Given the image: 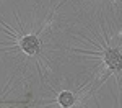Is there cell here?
I'll return each mask as SVG.
<instances>
[{
    "mask_svg": "<svg viewBox=\"0 0 122 108\" xmlns=\"http://www.w3.org/2000/svg\"><path fill=\"white\" fill-rule=\"evenodd\" d=\"M21 48H23L25 52H28V54H34V52L39 51V41L34 36H26V38L21 41Z\"/></svg>",
    "mask_w": 122,
    "mask_h": 108,
    "instance_id": "6da1fadb",
    "label": "cell"
},
{
    "mask_svg": "<svg viewBox=\"0 0 122 108\" xmlns=\"http://www.w3.org/2000/svg\"><path fill=\"white\" fill-rule=\"evenodd\" d=\"M59 103H60L62 107H70V105H73V95H72L70 92H62V93L59 95Z\"/></svg>",
    "mask_w": 122,
    "mask_h": 108,
    "instance_id": "7a4b0ae2",
    "label": "cell"
}]
</instances>
